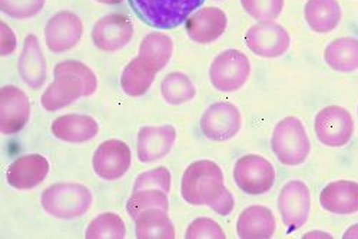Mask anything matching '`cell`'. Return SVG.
<instances>
[{
    "mask_svg": "<svg viewBox=\"0 0 358 239\" xmlns=\"http://www.w3.org/2000/svg\"><path fill=\"white\" fill-rule=\"evenodd\" d=\"M181 195L194 206H210L221 217L234 211L235 199L227 189L221 166L210 159L192 162L184 172Z\"/></svg>",
    "mask_w": 358,
    "mask_h": 239,
    "instance_id": "obj_1",
    "label": "cell"
},
{
    "mask_svg": "<svg viewBox=\"0 0 358 239\" xmlns=\"http://www.w3.org/2000/svg\"><path fill=\"white\" fill-rule=\"evenodd\" d=\"M53 78L41 98V103L48 112H56L80 98L92 96L98 89V78L94 71L78 61L57 64Z\"/></svg>",
    "mask_w": 358,
    "mask_h": 239,
    "instance_id": "obj_2",
    "label": "cell"
},
{
    "mask_svg": "<svg viewBox=\"0 0 358 239\" xmlns=\"http://www.w3.org/2000/svg\"><path fill=\"white\" fill-rule=\"evenodd\" d=\"M205 0H129L135 15L148 26L171 31L187 22Z\"/></svg>",
    "mask_w": 358,
    "mask_h": 239,
    "instance_id": "obj_3",
    "label": "cell"
},
{
    "mask_svg": "<svg viewBox=\"0 0 358 239\" xmlns=\"http://www.w3.org/2000/svg\"><path fill=\"white\" fill-rule=\"evenodd\" d=\"M271 149L285 166H298L307 161L311 152V142L301 119L285 116L275 125L271 136Z\"/></svg>",
    "mask_w": 358,
    "mask_h": 239,
    "instance_id": "obj_4",
    "label": "cell"
},
{
    "mask_svg": "<svg viewBox=\"0 0 358 239\" xmlns=\"http://www.w3.org/2000/svg\"><path fill=\"white\" fill-rule=\"evenodd\" d=\"M94 195L87 187L75 182L53 184L41 196V203L50 217L57 219H75L89 211Z\"/></svg>",
    "mask_w": 358,
    "mask_h": 239,
    "instance_id": "obj_5",
    "label": "cell"
},
{
    "mask_svg": "<svg viewBox=\"0 0 358 239\" xmlns=\"http://www.w3.org/2000/svg\"><path fill=\"white\" fill-rule=\"evenodd\" d=\"M251 64L245 53L238 49H227L215 56L210 66L211 85L220 92H236L247 83Z\"/></svg>",
    "mask_w": 358,
    "mask_h": 239,
    "instance_id": "obj_6",
    "label": "cell"
},
{
    "mask_svg": "<svg viewBox=\"0 0 358 239\" xmlns=\"http://www.w3.org/2000/svg\"><path fill=\"white\" fill-rule=\"evenodd\" d=\"M232 176L240 191L251 196H259L270 192L274 187L275 169L266 158L248 154L235 162Z\"/></svg>",
    "mask_w": 358,
    "mask_h": 239,
    "instance_id": "obj_7",
    "label": "cell"
},
{
    "mask_svg": "<svg viewBox=\"0 0 358 239\" xmlns=\"http://www.w3.org/2000/svg\"><path fill=\"white\" fill-rule=\"evenodd\" d=\"M278 211L287 232H294L306 225L311 212V192L300 179L288 181L278 195Z\"/></svg>",
    "mask_w": 358,
    "mask_h": 239,
    "instance_id": "obj_8",
    "label": "cell"
},
{
    "mask_svg": "<svg viewBox=\"0 0 358 239\" xmlns=\"http://www.w3.org/2000/svg\"><path fill=\"white\" fill-rule=\"evenodd\" d=\"M202 135L214 142H225L236 136L243 128V116L231 102H215L208 106L201 116Z\"/></svg>",
    "mask_w": 358,
    "mask_h": 239,
    "instance_id": "obj_9",
    "label": "cell"
},
{
    "mask_svg": "<svg viewBox=\"0 0 358 239\" xmlns=\"http://www.w3.org/2000/svg\"><path fill=\"white\" fill-rule=\"evenodd\" d=\"M317 139L330 147L345 146L354 133V119L351 113L338 105H330L321 109L314 122Z\"/></svg>",
    "mask_w": 358,
    "mask_h": 239,
    "instance_id": "obj_10",
    "label": "cell"
},
{
    "mask_svg": "<svg viewBox=\"0 0 358 239\" xmlns=\"http://www.w3.org/2000/svg\"><path fill=\"white\" fill-rule=\"evenodd\" d=\"M247 48L259 57L275 59L282 56L291 46L287 29L277 22H259L252 24L245 34Z\"/></svg>",
    "mask_w": 358,
    "mask_h": 239,
    "instance_id": "obj_11",
    "label": "cell"
},
{
    "mask_svg": "<svg viewBox=\"0 0 358 239\" xmlns=\"http://www.w3.org/2000/svg\"><path fill=\"white\" fill-rule=\"evenodd\" d=\"M132 152L121 139H108L102 142L94 154L92 166L95 173L103 181H116L131 168Z\"/></svg>",
    "mask_w": 358,
    "mask_h": 239,
    "instance_id": "obj_12",
    "label": "cell"
},
{
    "mask_svg": "<svg viewBox=\"0 0 358 239\" xmlns=\"http://www.w3.org/2000/svg\"><path fill=\"white\" fill-rule=\"evenodd\" d=\"M83 35L80 17L69 10L55 13L45 26V43L53 53H62L75 48Z\"/></svg>",
    "mask_w": 358,
    "mask_h": 239,
    "instance_id": "obj_13",
    "label": "cell"
},
{
    "mask_svg": "<svg viewBox=\"0 0 358 239\" xmlns=\"http://www.w3.org/2000/svg\"><path fill=\"white\" fill-rule=\"evenodd\" d=\"M91 36L99 50L116 52L132 41L134 23L124 13H109L95 23Z\"/></svg>",
    "mask_w": 358,
    "mask_h": 239,
    "instance_id": "obj_14",
    "label": "cell"
},
{
    "mask_svg": "<svg viewBox=\"0 0 358 239\" xmlns=\"http://www.w3.org/2000/svg\"><path fill=\"white\" fill-rule=\"evenodd\" d=\"M31 116V102L27 95L13 85H6L0 91V131L13 135L22 131Z\"/></svg>",
    "mask_w": 358,
    "mask_h": 239,
    "instance_id": "obj_15",
    "label": "cell"
},
{
    "mask_svg": "<svg viewBox=\"0 0 358 239\" xmlns=\"http://www.w3.org/2000/svg\"><path fill=\"white\" fill-rule=\"evenodd\" d=\"M176 142V129L172 125L143 126L136 138V155L143 164L165 158Z\"/></svg>",
    "mask_w": 358,
    "mask_h": 239,
    "instance_id": "obj_16",
    "label": "cell"
},
{
    "mask_svg": "<svg viewBox=\"0 0 358 239\" xmlns=\"http://www.w3.org/2000/svg\"><path fill=\"white\" fill-rule=\"evenodd\" d=\"M228 19L222 9L208 6L195 10L185 22V31L191 41L208 45L218 41L227 29Z\"/></svg>",
    "mask_w": 358,
    "mask_h": 239,
    "instance_id": "obj_17",
    "label": "cell"
},
{
    "mask_svg": "<svg viewBox=\"0 0 358 239\" xmlns=\"http://www.w3.org/2000/svg\"><path fill=\"white\" fill-rule=\"evenodd\" d=\"M50 171L49 161L39 154H29L10 164L6 172L8 184L19 191L34 189L41 185Z\"/></svg>",
    "mask_w": 358,
    "mask_h": 239,
    "instance_id": "obj_18",
    "label": "cell"
},
{
    "mask_svg": "<svg viewBox=\"0 0 358 239\" xmlns=\"http://www.w3.org/2000/svg\"><path fill=\"white\" fill-rule=\"evenodd\" d=\"M320 205L324 211L337 215L358 212V182L350 179L330 182L320 192Z\"/></svg>",
    "mask_w": 358,
    "mask_h": 239,
    "instance_id": "obj_19",
    "label": "cell"
},
{
    "mask_svg": "<svg viewBox=\"0 0 358 239\" xmlns=\"http://www.w3.org/2000/svg\"><path fill=\"white\" fill-rule=\"evenodd\" d=\"M52 133L64 142L83 143L99 133V124L89 115L68 113L56 117L50 126Z\"/></svg>",
    "mask_w": 358,
    "mask_h": 239,
    "instance_id": "obj_20",
    "label": "cell"
},
{
    "mask_svg": "<svg viewBox=\"0 0 358 239\" xmlns=\"http://www.w3.org/2000/svg\"><path fill=\"white\" fill-rule=\"evenodd\" d=\"M275 229V217L271 209L264 205L245 208L236 221V233L241 239H268Z\"/></svg>",
    "mask_w": 358,
    "mask_h": 239,
    "instance_id": "obj_21",
    "label": "cell"
},
{
    "mask_svg": "<svg viewBox=\"0 0 358 239\" xmlns=\"http://www.w3.org/2000/svg\"><path fill=\"white\" fill-rule=\"evenodd\" d=\"M17 69L22 80L32 89H39L45 85L48 78L46 59L39 39L35 35L26 36L22 53L19 56Z\"/></svg>",
    "mask_w": 358,
    "mask_h": 239,
    "instance_id": "obj_22",
    "label": "cell"
},
{
    "mask_svg": "<svg viewBox=\"0 0 358 239\" xmlns=\"http://www.w3.org/2000/svg\"><path fill=\"white\" fill-rule=\"evenodd\" d=\"M304 16L313 32L330 34L340 24L341 8L337 0H307Z\"/></svg>",
    "mask_w": 358,
    "mask_h": 239,
    "instance_id": "obj_23",
    "label": "cell"
},
{
    "mask_svg": "<svg viewBox=\"0 0 358 239\" xmlns=\"http://www.w3.org/2000/svg\"><path fill=\"white\" fill-rule=\"evenodd\" d=\"M324 61L336 72L351 73L358 71V39L344 36L331 41L324 50Z\"/></svg>",
    "mask_w": 358,
    "mask_h": 239,
    "instance_id": "obj_24",
    "label": "cell"
},
{
    "mask_svg": "<svg viewBox=\"0 0 358 239\" xmlns=\"http://www.w3.org/2000/svg\"><path fill=\"white\" fill-rule=\"evenodd\" d=\"M161 208H151L142 211L135 219V233L138 239H173L175 226Z\"/></svg>",
    "mask_w": 358,
    "mask_h": 239,
    "instance_id": "obj_25",
    "label": "cell"
},
{
    "mask_svg": "<svg viewBox=\"0 0 358 239\" xmlns=\"http://www.w3.org/2000/svg\"><path fill=\"white\" fill-rule=\"evenodd\" d=\"M173 53V41L164 32H151L148 34L141 45L138 57L157 73L162 71L171 61Z\"/></svg>",
    "mask_w": 358,
    "mask_h": 239,
    "instance_id": "obj_26",
    "label": "cell"
},
{
    "mask_svg": "<svg viewBox=\"0 0 358 239\" xmlns=\"http://www.w3.org/2000/svg\"><path fill=\"white\" fill-rule=\"evenodd\" d=\"M157 72L149 68L138 56L125 66L121 75L122 91L132 98L145 95L155 80Z\"/></svg>",
    "mask_w": 358,
    "mask_h": 239,
    "instance_id": "obj_27",
    "label": "cell"
},
{
    "mask_svg": "<svg viewBox=\"0 0 358 239\" xmlns=\"http://www.w3.org/2000/svg\"><path fill=\"white\" fill-rule=\"evenodd\" d=\"M162 98L169 105H182L192 101L196 95V87L191 78L182 72L166 75L161 85Z\"/></svg>",
    "mask_w": 358,
    "mask_h": 239,
    "instance_id": "obj_28",
    "label": "cell"
},
{
    "mask_svg": "<svg viewBox=\"0 0 358 239\" xmlns=\"http://www.w3.org/2000/svg\"><path fill=\"white\" fill-rule=\"evenodd\" d=\"M85 236L87 239H124L127 236V226L117 214L103 212L87 225Z\"/></svg>",
    "mask_w": 358,
    "mask_h": 239,
    "instance_id": "obj_29",
    "label": "cell"
},
{
    "mask_svg": "<svg viewBox=\"0 0 358 239\" xmlns=\"http://www.w3.org/2000/svg\"><path fill=\"white\" fill-rule=\"evenodd\" d=\"M151 208H161L168 211V194L161 189L134 191L127 202V212L132 219H136L142 211Z\"/></svg>",
    "mask_w": 358,
    "mask_h": 239,
    "instance_id": "obj_30",
    "label": "cell"
},
{
    "mask_svg": "<svg viewBox=\"0 0 358 239\" xmlns=\"http://www.w3.org/2000/svg\"><path fill=\"white\" fill-rule=\"evenodd\" d=\"M241 6L258 22H273L281 15L284 0H241Z\"/></svg>",
    "mask_w": 358,
    "mask_h": 239,
    "instance_id": "obj_31",
    "label": "cell"
},
{
    "mask_svg": "<svg viewBox=\"0 0 358 239\" xmlns=\"http://www.w3.org/2000/svg\"><path fill=\"white\" fill-rule=\"evenodd\" d=\"M161 189L166 194L171 191V172L165 166H158L141 173L134 184V191Z\"/></svg>",
    "mask_w": 358,
    "mask_h": 239,
    "instance_id": "obj_32",
    "label": "cell"
},
{
    "mask_svg": "<svg viewBox=\"0 0 358 239\" xmlns=\"http://www.w3.org/2000/svg\"><path fill=\"white\" fill-rule=\"evenodd\" d=\"M45 6V0H0V9L13 19L36 16Z\"/></svg>",
    "mask_w": 358,
    "mask_h": 239,
    "instance_id": "obj_33",
    "label": "cell"
},
{
    "mask_svg": "<svg viewBox=\"0 0 358 239\" xmlns=\"http://www.w3.org/2000/svg\"><path fill=\"white\" fill-rule=\"evenodd\" d=\"M187 239H225L227 235L222 229V226L215 222L211 218L201 217L194 219L187 231H185Z\"/></svg>",
    "mask_w": 358,
    "mask_h": 239,
    "instance_id": "obj_34",
    "label": "cell"
},
{
    "mask_svg": "<svg viewBox=\"0 0 358 239\" xmlns=\"http://www.w3.org/2000/svg\"><path fill=\"white\" fill-rule=\"evenodd\" d=\"M0 32H2V50H0V55H2V57L9 56L16 49V35L13 34L9 24L5 23L3 20L0 22Z\"/></svg>",
    "mask_w": 358,
    "mask_h": 239,
    "instance_id": "obj_35",
    "label": "cell"
},
{
    "mask_svg": "<svg viewBox=\"0 0 358 239\" xmlns=\"http://www.w3.org/2000/svg\"><path fill=\"white\" fill-rule=\"evenodd\" d=\"M344 239H358V224L351 225L343 235Z\"/></svg>",
    "mask_w": 358,
    "mask_h": 239,
    "instance_id": "obj_36",
    "label": "cell"
},
{
    "mask_svg": "<svg viewBox=\"0 0 358 239\" xmlns=\"http://www.w3.org/2000/svg\"><path fill=\"white\" fill-rule=\"evenodd\" d=\"M304 238H333V236L324 231H313V232L306 233Z\"/></svg>",
    "mask_w": 358,
    "mask_h": 239,
    "instance_id": "obj_37",
    "label": "cell"
},
{
    "mask_svg": "<svg viewBox=\"0 0 358 239\" xmlns=\"http://www.w3.org/2000/svg\"><path fill=\"white\" fill-rule=\"evenodd\" d=\"M96 2H99V3H103V5H119V3H122L124 0H96Z\"/></svg>",
    "mask_w": 358,
    "mask_h": 239,
    "instance_id": "obj_38",
    "label": "cell"
},
{
    "mask_svg": "<svg viewBox=\"0 0 358 239\" xmlns=\"http://www.w3.org/2000/svg\"><path fill=\"white\" fill-rule=\"evenodd\" d=\"M357 110H358V109H357Z\"/></svg>",
    "mask_w": 358,
    "mask_h": 239,
    "instance_id": "obj_39",
    "label": "cell"
}]
</instances>
